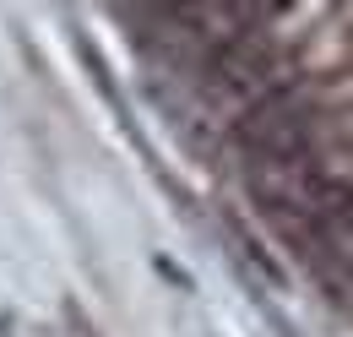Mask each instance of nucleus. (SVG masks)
I'll list each match as a JSON object with an SVG mask.
<instances>
[{"mask_svg": "<svg viewBox=\"0 0 353 337\" xmlns=\"http://www.w3.org/2000/svg\"><path fill=\"white\" fill-rule=\"evenodd\" d=\"M152 6V17H179L185 6H196V0H147Z\"/></svg>", "mask_w": 353, "mask_h": 337, "instance_id": "f257e3e1", "label": "nucleus"}]
</instances>
